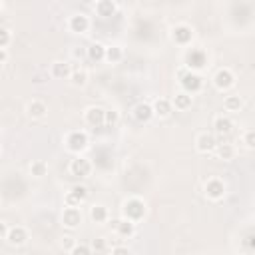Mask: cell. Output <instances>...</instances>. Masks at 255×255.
Segmentation results:
<instances>
[{"instance_id":"24","label":"cell","mask_w":255,"mask_h":255,"mask_svg":"<svg viewBox=\"0 0 255 255\" xmlns=\"http://www.w3.org/2000/svg\"><path fill=\"white\" fill-rule=\"evenodd\" d=\"M173 106H175L177 110H187V108L191 106V94H187V92H179V94H175V98H173Z\"/></svg>"},{"instance_id":"35","label":"cell","mask_w":255,"mask_h":255,"mask_svg":"<svg viewBox=\"0 0 255 255\" xmlns=\"http://www.w3.org/2000/svg\"><path fill=\"white\" fill-rule=\"evenodd\" d=\"M112 255H131V253H129V249H128V247L118 245V247H114V249H112Z\"/></svg>"},{"instance_id":"25","label":"cell","mask_w":255,"mask_h":255,"mask_svg":"<svg viewBox=\"0 0 255 255\" xmlns=\"http://www.w3.org/2000/svg\"><path fill=\"white\" fill-rule=\"evenodd\" d=\"M217 155H219V159H225V161H229V159H233V155H235V147L231 145V143H217Z\"/></svg>"},{"instance_id":"31","label":"cell","mask_w":255,"mask_h":255,"mask_svg":"<svg viewBox=\"0 0 255 255\" xmlns=\"http://www.w3.org/2000/svg\"><path fill=\"white\" fill-rule=\"evenodd\" d=\"M8 44H10V30L6 26H0V48L6 50Z\"/></svg>"},{"instance_id":"23","label":"cell","mask_w":255,"mask_h":255,"mask_svg":"<svg viewBox=\"0 0 255 255\" xmlns=\"http://www.w3.org/2000/svg\"><path fill=\"white\" fill-rule=\"evenodd\" d=\"M187 66H189V68H203V66H205V56H203V52H197V50L189 52V54H187Z\"/></svg>"},{"instance_id":"4","label":"cell","mask_w":255,"mask_h":255,"mask_svg":"<svg viewBox=\"0 0 255 255\" xmlns=\"http://www.w3.org/2000/svg\"><path fill=\"white\" fill-rule=\"evenodd\" d=\"M82 223V211L78 207H66L62 213V225L68 229H76Z\"/></svg>"},{"instance_id":"18","label":"cell","mask_w":255,"mask_h":255,"mask_svg":"<svg viewBox=\"0 0 255 255\" xmlns=\"http://www.w3.org/2000/svg\"><path fill=\"white\" fill-rule=\"evenodd\" d=\"M213 128H215V131H217L219 135H227V133H231V129H233V122H231L229 118H225V116H217L215 122H213Z\"/></svg>"},{"instance_id":"34","label":"cell","mask_w":255,"mask_h":255,"mask_svg":"<svg viewBox=\"0 0 255 255\" xmlns=\"http://www.w3.org/2000/svg\"><path fill=\"white\" fill-rule=\"evenodd\" d=\"M243 141H245V145H247V147H255V129H249V131L245 133Z\"/></svg>"},{"instance_id":"6","label":"cell","mask_w":255,"mask_h":255,"mask_svg":"<svg viewBox=\"0 0 255 255\" xmlns=\"http://www.w3.org/2000/svg\"><path fill=\"white\" fill-rule=\"evenodd\" d=\"M66 143H68V149L70 151H82V149H86V145H88V135L84 133V131H72L68 137H66Z\"/></svg>"},{"instance_id":"37","label":"cell","mask_w":255,"mask_h":255,"mask_svg":"<svg viewBox=\"0 0 255 255\" xmlns=\"http://www.w3.org/2000/svg\"><path fill=\"white\" fill-rule=\"evenodd\" d=\"M62 245H64V247H70V249H72V247H74L76 243L72 241V237H64V241H62Z\"/></svg>"},{"instance_id":"27","label":"cell","mask_w":255,"mask_h":255,"mask_svg":"<svg viewBox=\"0 0 255 255\" xmlns=\"http://www.w3.org/2000/svg\"><path fill=\"white\" fill-rule=\"evenodd\" d=\"M223 106H225L227 112H239L241 106H243V100L239 96H227L225 102H223Z\"/></svg>"},{"instance_id":"15","label":"cell","mask_w":255,"mask_h":255,"mask_svg":"<svg viewBox=\"0 0 255 255\" xmlns=\"http://www.w3.org/2000/svg\"><path fill=\"white\" fill-rule=\"evenodd\" d=\"M114 227H116L118 235H122V237H131L135 233V225L129 219H116L114 221Z\"/></svg>"},{"instance_id":"11","label":"cell","mask_w":255,"mask_h":255,"mask_svg":"<svg viewBox=\"0 0 255 255\" xmlns=\"http://www.w3.org/2000/svg\"><path fill=\"white\" fill-rule=\"evenodd\" d=\"M52 76L58 78V80H66V78H72V68L68 62H62V60H56L52 62V68H50Z\"/></svg>"},{"instance_id":"33","label":"cell","mask_w":255,"mask_h":255,"mask_svg":"<svg viewBox=\"0 0 255 255\" xmlns=\"http://www.w3.org/2000/svg\"><path fill=\"white\" fill-rule=\"evenodd\" d=\"M92 249H94V251H104V249H106V239H104V237H96V239L92 241Z\"/></svg>"},{"instance_id":"19","label":"cell","mask_w":255,"mask_h":255,"mask_svg":"<svg viewBox=\"0 0 255 255\" xmlns=\"http://www.w3.org/2000/svg\"><path fill=\"white\" fill-rule=\"evenodd\" d=\"M106 46H102L100 42H94L90 48H88V58L92 60V62H102V60H106Z\"/></svg>"},{"instance_id":"7","label":"cell","mask_w":255,"mask_h":255,"mask_svg":"<svg viewBox=\"0 0 255 255\" xmlns=\"http://www.w3.org/2000/svg\"><path fill=\"white\" fill-rule=\"evenodd\" d=\"M70 173L76 177H88L92 173V163L86 157H76L70 163Z\"/></svg>"},{"instance_id":"10","label":"cell","mask_w":255,"mask_h":255,"mask_svg":"<svg viewBox=\"0 0 255 255\" xmlns=\"http://www.w3.org/2000/svg\"><path fill=\"white\" fill-rule=\"evenodd\" d=\"M68 26H70L72 32H76V34H84V32L90 28V20H88L86 14H74V16L70 18Z\"/></svg>"},{"instance_id":"1","label":"cell","mask_w":255,"mask_h":255,"mask_svg":"<svg viewBox=\"0 0 255 255\" xmlns=\"http://www.w3.org/2000/svg\"><path fill=\"white\" fill-rule=\"evenodd\" d=\"M143 213H145V203H143L141 199L131 197V199H128V201L124 203V215H126V219L137 221V219L143 217Z\"/></svg>"},{"instance_id":"36","label":"cell","mask_w":255,"mask_h":255,"mask_svg":"<svg viewBox=\"0 0 255 255\" xmlns=\"http://www.w3.org/2000/svg\"><path fill=\"white\" fill-rule=\"evenodd\" d=\"M8 231H10V229H8V225L2 221V223H0V235H2V239H6V237H8Z\"/></svg>"},{"instance_id":"39","label":"cell","mask_w":255,"mask_h":255,"mask_svg":"<svg viewBox=\"0 0 255 255\" xmlns=\"http://www.w3.org/2000/svg\"><path fill=\"white\" fill-rule=\"evenodd\" d=\"M247 245H249V247H255V235H249V237H247Z\"/></svg>"},{"instance_id":"38","label":"cell","mask_w":255,"mask_h":255,"mask_svg":"<svg viewBox=\"0 0 255 255\" xmlns=\"http://www.w3.org/2000/svg\"><path fill=\"white\" fill-rule=\"evenodd\" d=\"M6 58H8V54H6V50H2V48H0V62L4 64V62H6Z\"/></svg>"},{"instance_id":"28","label":"cell","mask_w":255,"mask_h":255,"mask_svg":"<svg viewBox=\"0 0 255 255\" xmlns=\"http://www.w3.org/2000/svg\"><path fill=\"white\" fill-rule=\"evenodd\" d=\"M86 82H88L86 70H74V72H72V84H74V86H84Z\"/></svg>"},{"instance_id":"2","label":"cell","mask_w":255,"mask_h":255,"mask_svg":"<svg viewBox=\"0 0 255 255\" xmlns=\"http://www.w3.org/2000/svg\"><path fill=\"white\" fill-rule=\"evenodd\" d=\"M181 86H183V90H185L187 94H195V92H199V90L203 88V80H201V76L195 74V72H185V74L181 76Z\"/></svg>"},{"instance_id":"26","label":"cell","mask_w":255,"mask_h":255,"mask_svg":"<svg viewBox=\"0 0 255 255\" xmlns=\"http://www.w3.org/2000/svg\"><path fill=\"white\" fill-rule=\"evenodd\" d=\"M122 58H124V52H122L120 46H110V48L106 50V60H108L110 64H118Z\"/></svg>"},{"instance_id":"30","label":"cell","mask_w":255,"mask_h":255,"mask_svg":"<svg viewBox=\"0 0 255 255\" xmlns=\"http://www.w3.org/2000/svg\"><path fill=\"white\" fill-rule=\"evenodd\" d=\"M30 171H32V175L42 177V175H46L48 167H46V163H44V161H34V163L30 165Z\"/></svg>"},{"instance_id":"12","label":"cell","mask_w":255,"mask_h":255,"mask_svg":"<svg viewBox=\"0 0 255 255\" xmlns=\"http://www.w3.org/2000/svg\"><path fill=\"white\" fill-rule=\"evenodd\" d=\"M195 147H197V151L207 153V151H211V149L217 147V141H215V137H213L211 133H201V135H197V139H195Z\"/></svg>"},{"instance_id":"5","label":"cell","mask_w":255,"mask_h":255,"mask_svg":"<svg viewBox=\"0 0 255 255\" xmlns=\"http://www.w3.org/2000/svg\"><path fill=\"white\" fill-rule=\"evenodd\" d=\"M86 122L92 126V128H100V126H106V110L98 108V106H90L86 110Z\"/></svg>"},{"instance_id":"17","label":"cell","mask_w":255,"mask_h":255,"mask_svg":"<svg viewBox=\"0 0 255 255\" xmlns=\"http://www.w3.org/2000/svg\"><path fill=\"white\" fill-rule=\"evenodd\" d=\"M116 10H118V6H116V2H112V0H100V2L96 4V12H98V16H102V18L114 16Z\"/></svg>"},{"instance_id":"3","label":"cell","mask_w":255,"mask_h":255,"mask_svg":"<svg viewBox=\"0 0 255 255\" xmlns=\"http://www.w3.org/2000/svg\"><path fill=\"white\" fill-rule=\"evenodd\" d=\"M86 197H88V187H86V185H74V187L66 193V199H64V201H66L68 207H78Z\"/></svg>"},{"instance_id":"22","label":"cell","mask_w":255,"mask_h":255,"mask_svg":"<svg viewBox=\"0 0 255 255\" xmlns=\"http://www.w3.org/2000/svg\"><path fill=\"white\" fill-rule=\"evenodd\" d=\"M90 217L94 223H106L108 221V209L104 205H92L90 207Z\"/></svg>"},{"instance_id":"13","label":"cell","mask_w":255,"mask_h":255,"mask_svg":"<svg viewBox=\"0 0 255 255\" xmlns=\"http://www.w3.org/2000/svg\"><path fill=\"white\" fill-rule=\"evenodd\" d=\"M26 239H28V231H26L24 227H20V225L10 227L8 237H6V241H8L10 245H24V243H26Z\"/></svg>"},{"instance_id":"29","label":"cell","mask_w":255,"mask_h":255,"mask_svg":"<svg viewBox=\"0 0 255 255\" xmlns=\"http://www.w3.org/2000/svg\"><path fill=\"white\" fill-rule=\"evenodd\" d=\"M70 255H92V247L86 245V243H76L70 249Z\"/></svg>"},{"instance_id":"8","label":"cell","mask_w":255,"mask_h":255,"mask_svg":"<svg viewBox=\"0 0 255 255\" xmlns=\"http://www.w3.org/2000/svg\"><path fill=\"white\" fill-rule=\"evenodd\" d=\"M233 82H235V76H233V72L227 70V68H221V70L215 74V78H213V84H215L217 90H227V88L233 86Z\"/></svg>"},{"instance_id":"20","label":"cell","mask_w":255,"mask_h":255,"mask_svg":"<svg viewBox=\"0 0 255 255\" xmlns=\"http://www.w3.org/2000/svg\"><path fill=\"white\" fill-rule=\"evenodd\" d=\"M171 102L169 100H165V98H159V100H155L153 102V114L155 116H159V118H165V116H169L171 114Z\"/></svg>"},{"instance_id":"16","label":"cell","mask_w":255,"mask_h":255,"mask_svg":"<svg viewBox=\"0 0 255 255\" xmlns=\"http://www.w3.org/2000/svg\"><path fill=\"white\" fill-rule=\"evenodd\" d=\"M191 36H193V32H191V28L185 26V24H179V26L173 28V40H175L177 44H187V42H191Z\"/></svg>"},{"instance_id":"21","label":"cell","mask_w":255,"mask_h":255,"mask_svg":"<svg viewBox=\"0 0 255 255\" xmlns=\"http://www.w3.org/2000/svg\"><path fill=\"white\" fill-rule=\"evenodd\" d=\"M28 116L30 118H44L46 116V112H48V108H46V104L44 102H40V100H32L30 104H28Z\"/></svg>"},{"instance_id":"9","label":"cell","mask_w":255,"mask_h":255,"mask_svg":"<svg viewBox=\"0 0 255 255\" xmlns=\"http://www.w3.org/2000/svg\"><path fill=\"white\" fill-rule=\"evenodd\" d=\"M205 195H207L209 199H213V201L221 199V197L225 195V185H223V181H221V179H209V181L205 183Z\"/></svg>"},{"instance_id":"32","label":"cell","mask_w":255,"mask_h":255,"mask_svg":"<svg viewBox=\"0 0 255 255\" xmlns=\"http://www.w3.org/2000/svg\"><path fill=\"white\" fill-rule=\"evenodd\" d=\"M118 120H120V114L116 110H106V126L114 128L118 124Z\"/></svg>"},{"instance_id":"14","label":"cell","mask_w":255,"mask_h":255,"mask_svg":"<svg viewBox=\"0 0 255 255\" xmlns=\"http://www.w3.org/2000/svg\"><path fill=\"white\" fill-rule=\"evenodd\" d=\"M155 114H153V106H149V104H137L135 108H133V118L137 120V122H141V124H145V122H149L151 118H153Z\"/></svg>"}]
</instances>
